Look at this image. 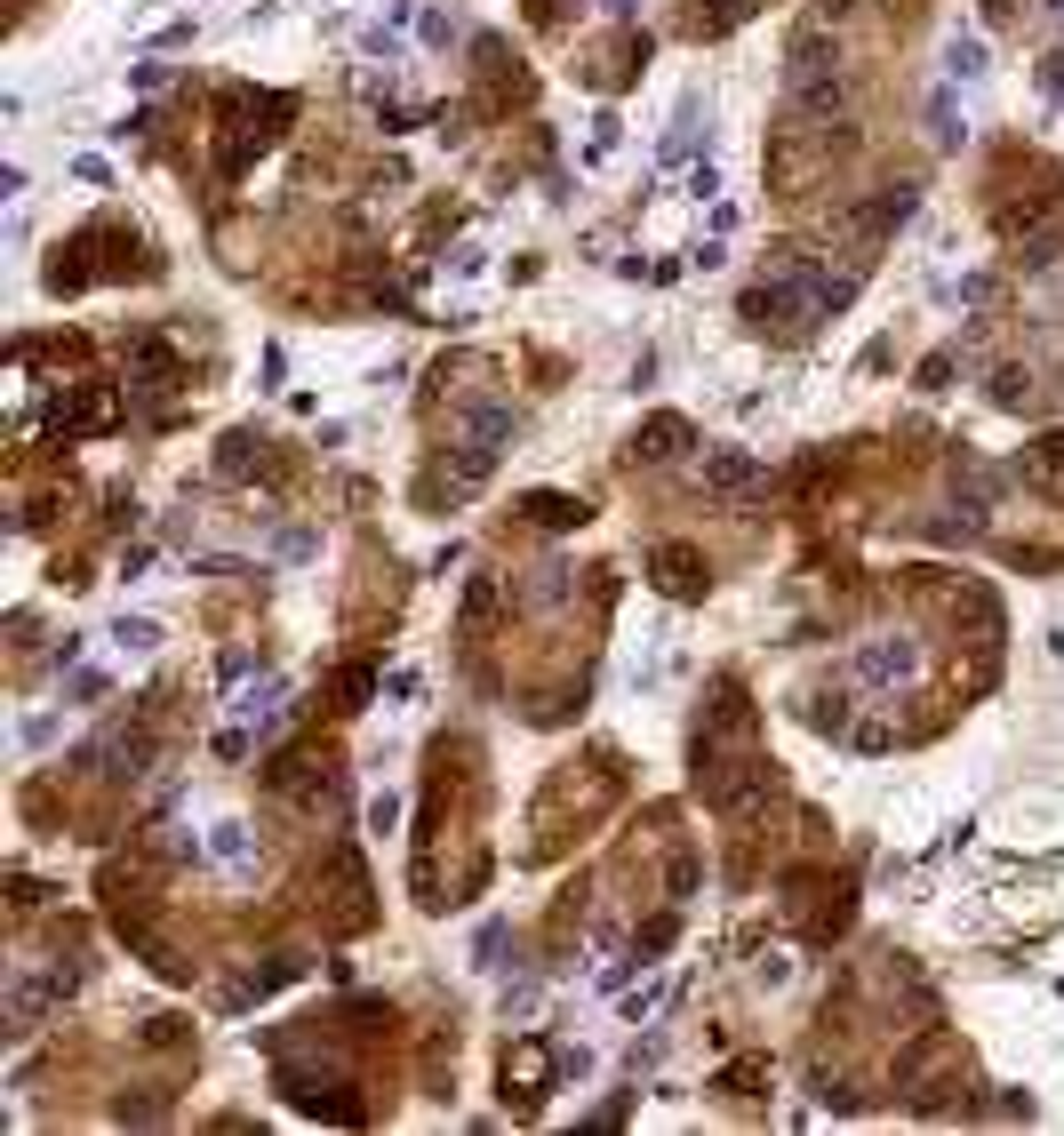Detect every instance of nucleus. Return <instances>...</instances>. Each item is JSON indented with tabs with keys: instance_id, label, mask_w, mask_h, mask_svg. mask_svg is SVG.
Masks as SVG:
<instances>
[{
	"instance_id": "nucleus-2",
	"label": "nucleus",
	"mask_w": 1064,
	"mask_h": 1136,
	"mask_svg": "<svg viewBox=\"0 0 1064 1136\" xmlns=\"http://www.w3.org/2000/svg\"><path fill=\"white\" fill-rule=\"evenodd\" d=\"M113 640H128V649H152L161 633H152V625H128V616H121V625H113Z\"/></svg>"
},
{
	"instance_id": "nucleus-1",
	"label": "nucleus",
	"mask_w": 1064,
	"mask_h": 1136,
	"mask_svg": "<svg viewBox=\"0 0 1064 1136\" xmlns=\"http://www.w3.org/2000/svg\"><path fill=\"white\" fill-rule=\"evenodd\" d=\"M952 73H961V80L985 73V49H977V40H961V49H952Z\"/></svg>"
},
{
	"instance_id": "nucleus-3",
	"label": "nucleus",
	"mask_w": 1064,
	"mask_h": 1136,
	"mask_svg": "<svg viewBox=\"0 0 1064 1136\" xmlns=\"http://www.w3.org/2000/svg\"><path fill=\"white\" fill-rule=\"evenodd\" d=\"M609 9H632V0H609Z\"/></svg>"
}]
</instances>
